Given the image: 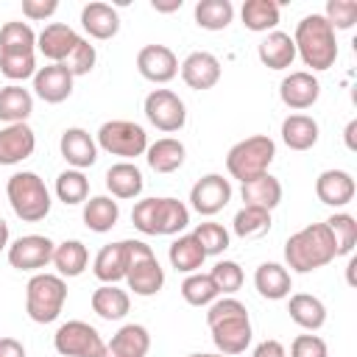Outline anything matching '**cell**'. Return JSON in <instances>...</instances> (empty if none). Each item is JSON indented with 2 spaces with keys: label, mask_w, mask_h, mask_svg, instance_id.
<instances>
[{
  "label": "cell",
  "mask_w": 357,
  "mask_h": 357,
  "mask_svg": "<svg viewBox=\"0 0 357 357\" xmlns=\"http://www.w3.org/2000/svg\"><path fill=\"white\" fill-rule=\"evenodd\" d=\"M53 346L61 357H106V343L86 321H67L56 329Z\"/></svg>",
  "instance_id": "cell-7"
},
{
  "label": "cell",
  "mask_w": 357,
  "mask_h": 357,
  "mask_svg": "<svg viewBox=\"0 0 357 357\" xmlns=\"http://www.w3.org/2000/svg\"><path fill=\"white\" fill-rule=\"evenodd\" d=\"M8 245V223L0 218V251Z\"/></svg>",
  "instance_id": "cell-57"
},
{
  "label": "cell",
  "mask_w": 357,
  "mask_h": 357,
  "mask_svg": "<svg viewBox=\"0 0 357 357\" xmlns=\"http://www.w3.org/2000/svg\"><path fill=\"white\" fill-rule=\"evenodd\" d=\"M120 218V206L117 201H112L109 195H95L86 201L84 206V223L92 229V231H109Z\"/></svg>",
  "instance_id": "cell-33"
},
{
  "label": "cell",
  "mask_w": 357,
  "mask_h": 357,
  "mask_svg": "<svg viewBox=\"0 0 357 357\" xmlns=\"http://www.w3.org/2000/svg\"><path fill=\"white\" fill-rule=\"evenodd\" d=\"M324 17L332 28H351L357 22V3L354 0H329Z\"/></svg>",
  "instance_id": "cell-49"
},
{
  "label": "cell",
  "mask_w": 357,
  "mask_h": 357,
  "mask_svg": "<svg viewBox=\"0 0 357 357\" xmlns=\"http://www.w3.org/2000/svg\"><path fill=\"white\" fill-rule=\"evenodd\" d=\"M0 357H25V346L17 337H0Z\"/></svg>",
  "instance_id": "cell-54"
},
{
  "label": "cell",
  "mask_w": 357,
  "mask_h": 357,
  "mask_svg": "<svg viewBox=\"0 0 357 357\" xmlns=\"http://www.w3.org/2000/svg\"><path fill=\"white\" fill-rule=\"evenodd\" d=\"M59 148H61V156L78 170V167H89L95 165L98 159V148H95V139L84 131V128H67L59 139Z\"/></svg>",
  "instance_id": "cell-21"
},
{
  "label": "cell",
  "mask_w": 357,
  "mask_h": 357,
  "mask_svg": "<svg viewBox=\"0 0 357 357\" xmlns=\"http://www.w3.org/2000/svg\"><path fill=\"white\" fill-rule=\"evenodd\" d=\"M354 268H357V259H349V268H346V279H349V284H351V287L357 284V276H354Z\"/></svg>",
  "instance_id": "cell-58"
},
{
  "label": "cell",
  "mask_w": 357,
  "mask_h": 357,
  "mask_svg": "<svg viewBox=\"0 0 357 357\" xmlns=\"http://www.w3.org/2000/svg\"><path fill=\"white\" fill-rule=\"evenodd\" d=\"M81 25L95 39H112L120 31V14L109 3L92 0V3H86L81 8Z\"/></svg>",
  "instance_id": "cell-20"
},
{
  "label": "cell",
  "mask_w": 357,
  "mask_h": 357,
  "mask_svg": "<svg viewBox=\"0 0 357 357\" xmlns=\"http://www.w3.org/2000/svg\"><path fill=\"white\" fill-rule=\"evenodd\" d=\"M67 298V284L61 276L36 273L25 287V310L36 324H50L59 318Z\"/></svg>",
  "instance_id": "cell-5"
},
{
  "label": "cell",
  "mask_w": 357,
  "mask_h": 357,
  "mask_svg": "<svg viewBox=\"0 0 357 357\" xmlns=\"http://www.w3.org/2000/svg\"><path fill=\"white\" fill-rule=\"evenodd\" d=\"M190 223V212L176 198H159V229L156 234H178Z\"/></svg>",
  "instance_id": "cell-41"
},
{
  "label": "cell",
  "mask_w": 357,
  "mask_h": 357,
  "mask_svg": "<svg viewBox=\"0 0 357 357\" xmlns=\"http://www.w3.org/2000/svg\"><path fill=\"white\" fill-rule=\"evenodd\" d=\"M145 117L159 128V131H178L187 120L184 100L170 92V89H153L145 98Z\"/></svg>",
  "instance_id": "cell-9"
},
{
  "label": "cell",
  "mask_w": 357,
  "mask_h": 357,
  "mask_svg": "<svg viewBox=\"0 0 357 357\" xmlns=\"http://www.w3.org/2000/svg\"><path fill=\"white\" fill-rule=\"evenodd\" d=\"M128 307H131L128 293L120 290V287H114V284H103V287H98V290L92 293V310H95L100 318H106V321L123 318V315L128 312Z\"/></svg>",
  "instance_id": "cell-32"
},
{
  "label": "cell",
  "mask_w": 357,
  "mask_h": 357,
  "mask_svg": "<svg viewBox=\"0 0 357 357\" xmlns=\"http://www.w3.org/2000/svg\"><path fill=\"white\" fill-rule=\"evenodd\" d=\"M181 78L190 89H212L220 81V61L206 50H195L181 61Z\"/></svg>",
  "instance_id": "cell-15"
},
{
  "label": "cell",
  "mask_w": 357,
  "mask_h": 357,
  "mask_svg": "<svg viewBox=\"0 0 357 357\" xmlns=\"http://www.w3.org/2000/svg\"><path fill=\"white\" fill-rule=\"evenodd\" d=\"M131 223L142 234H156V229H159V198L137 201L134 204V212H131Z\"/></svg>",
  "instance_id": "cell-47"
},
{
  "label": "cell",
  "mask_w": 357,
  "mask_h": 357,
  "mask_svg": "<svg viewBox=\"0 0 357 357\" xmlns=\"http://www.w3.org/2000/svg\"><path fill=\"white\" fill-rule=\"evenodd\" d=\"M137 70L142 73V78H148L153 84H165V81L176 78L178 59L167 45H145L137 53Z\"/></svg>",
  "instance_id": "cell-12"
},
{
  "label": "cell",
  "mask_w": 357,
  "mask_h": 357,
  "mask_svg": "<svg viewBox=\"0 0 357 357\" xmlns=\"http://www.w3.org/2000/svg\"><path fill=\"white\" fill-rule=\"evenodd\" d=\"M59 0H22V14L28 20H45L50 14H56Z\"/></svg>",
  "instance_id": "cell-52"
},
{
  "label": "cell",
  "mask_w": 357,
  "mask_h": 357,
  "mask_svg": "<svg viewBox=\"0 0 357 357\" xmlns=\"http://www.w3.org/2000/svg\"><path fill=\"white\" fill-rule=\"evenodd\" d=\"M290 357H326V343L318 335H298L290 346Z\"/></svg>",
  "instance_id": "cell-51"
},
{
  "label": "cell",
  "mask_w": 357,
  "mask_h": 357,
  "mask_svg": "<svg viewBox=\"0 0 357 357\" xmlns=\"http://www.w3.org/2000/svg\"><path fill=\"white\" fill-rule=\"evenodd\" d=\"M257 53H259V61H262L265 67H271V70H284V67H290L293 59H296V45H293V36H290V33L273 31V33H268V36L259 42Z\"/></svg>",
  "instance_id": "cell-24"
},
{
  "label": "cell",
  "mask_w": 357,
  "mask_h": 357,
  "mask_svg": "<svg viewBox=\"0 0 357 357\" xmlns=\"http://www.w3.org/2000/svg\"><path fill=\"white\" fill-rule=\"evenodd\" d=\"M212 282H215V287H218V293H234V290H240L243 287V268L237 265V262H231V259H223V262H218L215 268H212Z\"/></svg>",
  "instance_id": "cell-46"
},
{
  "label": "cell",
  "mask_w": 357,
  "mask_h": 357,
  "mask_svg": "<svg viewBox=\"0 0 357 357\" xmlns=\"http://www.w3.org/2000/svg\"><path fill=\"white\" fill-rule=\"evenodd\" d=\"M326 226H329V231L335 234L337 257H340V254H351V248H354V243H357V220H354L351 215H346V212H337V215H332V218L326 220Z\"/></svg>",
  "instance_id": "cell-43"
},
{
  "label": "cell",
  "mask_w": 357,
  "mask_h": 357,
  "mask_svg": "<svg viewBox=\"0 0 357 357\" xmlns=\"http://www.w3.org/2000/svg\"><path fill=\"white\" fill-rule=\"evenodd\" d=\"M36 148V137L28 123H11L0 128V165H17Z\"/></svg>",
  "instance_id": "cell-17"
},
{
  "label": "cell",
  "mask_w": 357,
  "mask_h": 357,
  "mask_svg": "<svg viewBox=\"0 0 357 357\" xmlns=\"http://www.w3.org/2000/svg\"><path fill=\"white\" fill-rule=\"evenodd\" d=\"M36 33L31 31L28 22H6L0 28V53H33Z\"/></svg>",
  "instance_id": "cell-38"
},
{
  "label": "cell",
  "mask_w": 357,
  "mask_h": 357,
  "mask_svg": "<svg viewBox=\"0 0 357 357\" xmlns=\"http://www.w3.org/2000/svg\"><path fill=\"white\" fill-rule=\"evenodd\" d=\"M279 95H282V103L290 109H310L321 95V84L312 73L298 70L279 84Z\"/></svg>",
  "instance_id": "cell-16"
},
{
  "label": "cell",
  "mask_w": 357,
  "mask_h": 357,
  "mask_svg": "<svg viewBox=\"0 0 357 357\" xmlns=\"http://www.w3.org/2000/svg\"><path fill=\"white\" fill-rule=\"evenodd\" d=\"M335 257H337V243H335V234L329 231L326 223H310L301 231L290 234L284 243V259L298 273H310L315 268H324Z\"/></svg>",
  "instance_id": "cell-1"
},
{
  "label": "cell",
  "mask_w": 357,
  "mask_h": 357,
  "mask_svg": "<svg viewBox=\"0 0 357 357\" xmlns=\"http://www.w3.org/2000/svg\"><path fill=\"white\" fill-rule=\"evenodd\" d=\"M240 195H243V201H245L248 206H262V209L271 212V209L282 201V184H279V178H273L271 173H262V176L245 181L243 190H240Z\"/></svg>",
  "instance_id": "cell-25"
},
{
  "label": "cell",
  "mask_w": 357,
  "mask_h": 357,
  "mask_svg": "<svg viewBox=\"0 0 357 357\" xmlns=\"http://www.w3.org/2000/svg\"><path fill=\"white\" fill-rule=\"evenodd\" d=\"M209 329H212V340L220 349V354H240L251 343V321H248V315L218 321Z\"/></svg>",
  "instance_id": "cell-18"
},
{
  "label": "cell",
  "mask_w": 357,
  "mask_h": 357,
  "mask_svg": "<svg viewBox=\"0 0 357 357\" xmlns=\"http://www.w3.org/2000/svg\"><path fill=\"white\" fill-rule=\"evenodd\" d=\"M50 262L59 268L61 276H78L86 268L89 254H86V245L81 240H64L61 245H56Z\"/></svg>",
  "instance_id": "cell-34"
},
{
  "label": "cell",
  "mask_w": 357,
  "mask_h": 357,
  "mask_svg": "<svg viewBox=\"0 0 357 357\" xmlns=\"http://www.w3.org/2000/svg\"><path fill=\"white\" fill-rule=\"evenodd\" d=\"M86 192H89V181H86V176L81 170H64V173H59V178H56V195H59V201H64V204H81V201H86Z\"/></svg>",
  "instance_id": "cell-42"
},
{
  "label": "cell",
  "mask_w": 357,
  "mask_h": 357,
  "mask_svg": "<svg viewBox=\"0 0 357 357\" xmlns=\"http://www.w3.org/2000/svg\"><path fill=\"white\" fill-rule=\"evenodd\" d=\"M106 187L114 198H134L142 192V173L131 162H117L106 170Z\"/></svg>",
  "instance_id": "cell-28"
},
{
  "label": "cell",
  "mask_w": 357,
  "mask_h": 357,
  "mask_svg": "<svg viewBox=\"0 0 357 357\" xmlns=\"http://www.w3.org/2000/svg\"><path fill=\"white\" fill-rule=\"evenodd\" d=\"M151 349V335L139 324L120 326L106 343V357H145Z\"/></svg>",
  "instance_id": "cell-19"
},
{
  "label": "cell",
  "mask_w": 357,
  "mask_h": 357,
  "mask_svg": "<svg viewBox=\"0 0 357 357\" xmlns=\"http://www.w3.org/2000/svg\"><path fill=\"white\" fill-rule=\"evenodd\" d=\"M95 59H98L95 45H89L86 39H78V45L73 47V53L64 59V67L73 73V78H75V75H86V73L95 67Z\"/></svg>",
  "instance_id": "cell-48"
},
{
  "label": "cell",
  "mask_w": 357,
  "mask_h": 357,
  "mask_svg": "<svg viewBox=\"0 0 357 357\" xmlns=\"http://www.w3.org/2000/svg\"><path fill=\"white\" fill-rule=\"evenodd\" d=\"M6 192H8L14 215L22 218L25 223H36L50 212V192L45 181L31 170L14 173L6 184Z\"/></svg>",
  "instance_id": "cell-3"
},
{
  "label": "cell",
  "mask_w": 357,
  "mask_h": 357,
  "mask_svg": "<svg viewBox=\"0 0 357 357\" xmlns=\"http://www.w3.org/2000/svg\"><path fill=\"white\" fill-rule=\"evenodd\" d=\"M151 6H153L156 11H165V14H167V11H178V8H181V0H153Z\"/></svg>",
  "instance_id": "cell-56"
},
{
  "label": "cell",
  "mask_w": 357,
  "mask_h": 357,
  "mask_svg": "<svg viewBox=\"0 0 357 357\" xmlns=\"http://www.w3.org/2000/svg\"><path fill=\"white\" fill-rule=\"evenodd\" d=\"M190 357H223V354H190Z\"/></svg>",
  "instance_id": "cell-59"
},
{
  "label": "cell",
  "mask_w": 357,
  "mask_h": 357,
  "mask_svg": "<svg viewBox=\"0 0 357 357\" xmlns=\"http://www.w3.org/2000/svg\"><path fill=\"white\" fill-rule=\"evenodd\" d=\"M36 70L33 53H0V73L11 81H25Z\"/></svg>",
  "instance_id": "cell-44"
},
{
  "label": "cell",
  "mask_w": 357,
  "mask_h": 357,
  "mask_svg": "<svg viewBox=\"0 0 357 357\" xmlns=\"http://www.w3.org/2000/svg\"><path fill=\"white\" fill-rule=\"evenodd\" d=\"M243 315H248V310H245L243 301H237V298H220V301H215V304L209 307V312H206V324L212 326V324H218V321H226V318H243Z\"/></svg>",
  "instance_id": "cell-50"
},
{
  "label": "cell",
  "mask_w": 357,
  "mask_h": 357,
  "mask_svg": "<svg viewBox=\"0 0 357 357\" xmlns=\"http://www.w3.org/2000/svg\"><path fill=\"white\" fill-rule=\"evenodd\" d=\"M126 271H128V243L120 240V243H109L98 251L95 257V276L106 284H114L120 279H126Z\"/></svg>",
  "instance_id": "cell-22"
},
{
  "label": "cell",
  "mask_w": 357,
  "mask_h": 357,
  "mask_svg": "<svg viewBox=\"0 0 357 357\" xmlns=\"http://www.w3.org/2000/svg\"><path fill=\"white\" fill-rule=\"evenodd\" d=\"M98 142L114 156H139L148 148L145 128L131 120H109L98 128Z\"/></svg>",
  "instance_id": "cell-8"
},
{
  "label": "cell",
  "mask_w": 357,
  "mask_h": 357,
  "mask_svg": "<svg viewBox=\"0 0 357 357\" xmlns=\"http://www.w3.org/2000/svg\"><path fill=\"white\" fill-rule=\"evenodd\" d=\"M128 243V271H126V282L137 296H153L162 290L165 284V271L159 265V259L153 257L151 245H145L142 240H126Z\"/></svg>",
  "instance_id": "cell-6"
},
{
  "label": "cell",
  "mask_w": 357,
  "mask_h": 357,
  "mask_svg": "<svg viewBox=\"0 0 357 357\" xmlns=\"http://www.w3.org/2000/svg\"><path fill=\"white\" fill-rule=\"evenodd\" d=\"M56 245L45 234H25L14 245H8V262L17 271H36L53 259Z\"/></svg>",
  "instance_id": "cell-10"
},
{
  "label": "cell",
  "mask_w": 357,
  "mask_h": 357,
  "mask_svg": "<svg viewBox=\"0 0 357 357\" xmlns=\"http://www.w3.org/2000/svg\"><path fill=\"white\" fill-rule=\"evenodd\" d=\"M346 148L349 151H357V120H349V126H346Z\"/></svg>",
  "instance_id": "cell-55"
},
{
  "label": "cell",
  "mask_w": 357,
  "mask_h": 357,
  "mask_svg": "<svg viewBox=\"0 0 357 357\" xmlns=\"http://www.w3.org/2000/svg\"><path fill=\"white\" fill-rule=\"evenodd\" d=\"M78 33L64 25V22H50L42 28V33L36 36V45L42 50L45 59H50V64H64V59L73 53V47L78 45Z\"/></svg>",
  "instance_id": "cell-14"
},
{
  "label": "cell",
  "mask_w": 357,
  "mask_h": 357,
  "mask_svg": "<svg viewBox=\"0 0 357 357\" xmlns=\"http://www.w3.org/2000/svg\"><path fill=\"white\" fill-rule=\"evenodd\" d=\"M282 139L293 151H307L318 142V123L307 114H290L282 123Z\"/></svg>",
  "instance_id": "cell-26"
},
{
  "label": "cell",
  "mask_w": 357,
  "mask_h": 357,
  "mask_svg": "<svg viewBox=\"0 0 357 357\" xmlns=\"http://www.w3.org/2000/svg\"><path fill=\"white\" fill-rule=\"evenodd\" d=\"M240 14H243V25L248 31H268L279 22V3H273V0H245Z\"/></svg>",
  "instance_id": "cell-36"
},
{
  "label": "cell",
  "mask_w": 357,
  "mask_h": 357,
  "mask_svg": "<svg viewBox=\"0 0 357 357\" xmlns=\"http://www.w3.org/2000/svg\"><path fill=\"white\" fill-rule=\"evenodd\" d=\"M181 296H184L187 304L204 307V304H212L218 298V287H215L209 273H192L181 282Z\"/></svg>",
  "instance_id": "cell-40"
},
{
  "label": "cell",
  "mask_w": 357,
  "mask_h": 357,
  "mask_svg": "<svg viewBox=\"0 0 357 357\" xmlns=\"http://www.w3.org/2000/svg\"><path fill=\"white\" fill-rule=\"evenodd\" d=\"M315 192L329 206H343L354 198V178L346 170H324L315 178Z\"/></svg>",
  "instance_id": "cell-23"
},
{
  "label": "cell",
  "mask_w": 357,
  "mask_h": 357,
  "mask_svg": "<svg viewBox=\"0 0 357 357\" xmlns=\"http://www.w3.org/2000/svg\"><path fill=\"white\" fill-rule=\"evenodd\" d=\"M145 151H148V165L156 173H173V170H178L184 165V156H187L184 145L178 139H173V137H162L153 145H148Z\"/></svg>",
  "instance_id": "cell-27"
},
{
  "label": "cell",
  "mask_w": 357,
  "mask_h": 357,
  "mask_svg": "<svg viewBox=\"0 0 357 357\" xmlns=\"http://www.w3.org/2000/svg\"><path fill=\"white\" fill-rule=\"evenodd\" d=\"M254 284H257V290L265 296V298H271V301H276V298H284L287 293H290V273L282 268V265H276V262H262L259 268H257V273H254Z\"/></svg>",
  "instance_id": "cell-29"
},
{
  "label": "cell",
  "mask_w": 357,
  "mask_h": 357,
  "mask_svg": "<svg viewBox=\"0 0 357 357\" xmlns=\"http://www.w3.org/2000/svg\"><path fill=\"white\" fill-rule=\"evenodd\" d=\"M293 45H296V53L304 59V64L312 70H329L337 59L335 28L326 22L324 14H307L296 25Z\"/></svg>",
  "instance_id": "cell-2"
},
{
  "label": "cell",
  "mask_w": 357,
  "mask_h": 357,
  "mask_svg": "<svg viewBox=\"0 0 357 357\" xmlns=\"http://www.w3.org/2000/svg\"><path fill=\"white\" fill-rule=\"evenodd\" d=\"M33 89L45 103H61L73 92V73L64 64H47L33 73Z\"/></svg>",
  "instance_id": "cell-13"
},
{
  "label": "cell",
  "mask_w": 357,
  "mask_h": 357,
  "mask_svg": "<svg viewBox=\"0 0 357 357\" xmlns=\"http://www.w3.org/2000/svg\"><path fill=\"white\" fill-rule=\"evenodd\" d=\"M234 6L229 0H198L195 3V22L206 31H220L231 22Z\"/></svg>",
  "instance_id": "cell-35"
},
{
  "label": "cell",
  "mask_w": 357,
  "mask_h": 357,
  "mask_svg": "<svg viewBox=\"0 0 357 357\" xmlns=\"http://www.w3.org/2000/svg\"><path fill=\"white\" fill-rule=\"evenodd\" d=\"M271 229V212L262 206H243L234 215V234L237 237H259Z\"/></svg>",
  "instance_id": "cell-39"
},
{
  "label": "cell",
  "mask_w": 357,
  "mask_h": 357,
  "mask_svg": "<svg viewBox=\"0 0 357 357\" xmlns=\"http://www.w3.org/2000/svg\"><path fill=\"white\" fill-rule=\"evenodd\" d=\"M33 112V98L28 89L8 84L0 89V120L11 123H25V117Z\"/></svg>",
  "instance_id": "cell-31"
},
{
  "label": "cell",
  "mask_w": 357,
  "mask_h": 357,
  "mask_svg": "<svg viewBox=\"0 0 357 357\" xmlns=\"http://www.w3.org/2000/svg\"><path fill=\"white\" fill-rule=\"evenodd\" d=\"M192 237L198 240V245L204 248V254H220L229 248V231L220 223H198V229L192 231Z\"/></svg>",
  "instance_id": "cell-45"
},
{
  "label": "cell",
  "mask_w": 357,
  "mask_h": 357,
  "mask_svg": "<svg viewBox=\"0 0 357 357\" xmlns=\"http://www.w3.org/2000/svg\"><path fill=\"white\" fill-rule=\"evenodd\" d=\"M287 312L290 318L304 326V329H321L324 321H326V307L321 304V298L310 296V293H296L290 296V304H287Z\"/></svg>",
  "instance_id": "cell-30"
},
{
  "label": "cell",
  "mask_w": 357,
  "mask_h": 357,
  "mask_svg": "<svg viewBox=\"0 0 357 357\" xmlns=\"http://www.w3.org/2000/svg\"><path fill=\"white\" fill-rule=\"evenodd\" d=\"M231 198V184L229 178L218 176V173H209L204 178H198L190 190V201H192V209L201 212V215H215L220 212Z\"/></svg>",
  "instance_id": "cell-11"
},
{
  "label": "cell",
  "mask_w": 357,
  "mask_h": 357,
  "mask_svg": "<svg viewBox=\"0 0 357 357\" xmlns=\"http://www.w3.org/2000/svg\"><path fill=\"white\" fill-rule=\"evenodd\" d=\"M251 357H284V346H282L279 340L268 337V340H262V343L254 349V354H251Z\"/></svg>",
  "instance_id": "cell-53"
},
{
  "label": "cell",
  "mask_w": 357,
  "mask_h": 357,
  "mask_svg": "<svg viewBox=\"0 0 357 357\" xmlns=\"http://www.w3.org/2000/svg\"><path fill=\"white\" fill-rule=\"evenodd\" d=\"M167 257H170V265H173L176 271H184V273H190V271L201 268V262L206 259L204 248L198 245V240H195L192 234H184V237H178V240L170 245Z\"/></svg>",
  "instance_id": "cell-37"
},
{
  "label": "cell",
  "mask_w": 357,
  "mask_h": 357,
  "mask_svg": "<svg viewBox=\"0 0 357 357\" xmlns=\"http://www.w3.org/2000/svg\"><path fill=\"white\" fill-rule=\"evenodd\" d=\"M273 156H276L273 139L265 137V134H254V137L240 139L237 145L229 148V153H226V167H229V173H231L234 178H240V181L245 184V181H251V178H257V176H262V173H268V165L273 162Z\"/></svg>",
  "instance_id": "cell-4"
}]
</instances>
